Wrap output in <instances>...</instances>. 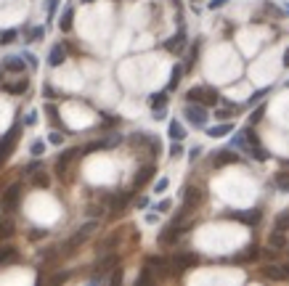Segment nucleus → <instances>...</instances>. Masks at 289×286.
I'll return each mask as SVG.
<instances>
[{
	"instance_id": "obj_56",
	"label": "nucleus",
	"mask_w": 289,
	"mask_h": 286,
	"mask_svg": "<svg viewBox=\"0 0 289 286\" xmlns=\"http://www.w3.org/2000/svg\"><path fill=\"white\" fill-rule=\"evenodd\" d=\"M199 154H202V149H191V151H188V157H191V162H194L196 157H199Z\"/></svg>"
},
{
	"instance_id": "obj_27",
	"label": "nucleus",
	"mask_w": 289,
	"mask_h": 286,
	"mask_svg": "<svg viewBox=\"0 0 289 286\" xmlns=\"http://www.w3.org/2000/svg\"><path fill=\"white\" fill-rule=\"evenodd\" d=\"M5 90L13 93V96H21V93H27V90H29V80H27V77H24V80H16L13 85H8Z\"/></svg>"
},
{
	"instance_id": "obj_55",
	"label": "nucleus",
	"mask_w": 289,
	"mask_h": 286,
	"mask_svg": "<svg viewBox=\"0 0 289 286\" xmlns=\"http://www.w3.org/2000/svg\"><path fill=\"white\" fill-rule=\"evenodd\" d=\"M58 8V0H48V11L53 13V11H56Z\"/></svg>"
},
{
	"instance_id": "obj_48",
	"label": "nucleus",
	"mask_w": 289,
	"mask_h": 286,
	"mask_svg": "<svg viewBox=\"0 0 289 286\" xmlns=\"http://www.w3.org/2000/svg\"><path fill=\"white\" fill-rule=\"evenodd\" d=\"M151 281V276H149V265H146V270H143V276L138 278V281H135V284H138V286H146Z\"/></svg>"
},
{
	"instance_id": "obj_62",
	"label": "nucleus",
	"mask_w": 289,
	"mask_h": 286,
	"mask_svg": "<svg viewBox=\"0 0 289 286\" xmlns=\"http://www.w3.org/2000/svg\"><path fill=\"white\" fill-rule=\"evenodd\" d=\"M287 85H289V82H287Z\"/></svg>"
},
{
	"instance_id": "obj_10",
	"label": "nucleus",
	"mask_w": 289,
	"mask_h": 286,
	"mask_svg": "<svg viewBox=\"0 0 289 286\" xmlns=\"http://www.w3.org/2000/svg\"><path fill=\"white\" fill-rule=\"evenodd\" d=\"M154 172H157V167L154 165H143L138 172H135V177H133V191H138V188H143L151 177H154Z\"/></svg>"
},
{
	"instance_id": "obj_16",
	"label": "nucleus",
	"mask_w": 289,
	"mask_h": 286,
	"mask_svg": "<svg viewBox=\"0 0 289 286\" xmlns=\"http://www.w3.org/2000/svg\"><path fill=\"white\" fill-rule=\"evenodd\" d=\"M247 135H249V151H252V157H255V159H260V162H265V159H268V151H265L263 146H260V141L255 138L252 130H247Z\"/></svg>"
},
{
	"instance_id": "obj_59",
	"label": "nucleus",
	"mask_w": 289,
	"mask_h": 286,
	"mask_svg": "<svg viewBox=\"0 0 289 286\" xmlns=\"http://www.w3.org/2000/svg\"><path fill=\"white\" fill-rule=\"evenodd\" d=\"M284 273H287V278H289V265H284Z\"/></svg>"
},
{
	"instance_id": "obj_12",
	"label": "nucleus",
	"mask_w": 289,
	"mask_h": 286,
	"mask_svg": "<svg viewBox=\"0 0 289 286\" xmlns=\"http://www.w3.org/2000/svg\"><path fill=\"white\" fill-rule=\"evenodd\" d=\"M180 233H183V228H178V223H173V226H167V228L162 230V233H159V244H162V246L175 244Z\"/></svg>"
},
{
	"instance_id": "obj_51",
	"label": "nucleus",
	"mask_w": 289,
	"mask_h": 286,
	"mask_svg": "<svg viewBox=\"0 0 289 286\" xmlns=\"http://www.w3.org/2000/svg\"><path fill=\"white\" fill-rule=\"evenodd\" d=\"M43 96H48V98H53V96H56V90H53V88H51V85H43Z\"/></svg>"
},
{
	"instance_id": "obj_19",
	"label": "nucleus",
	"mask_w": 289,
	"mask_h": 286,
	"mask_svg": "<svg viewBox=\"0 0 289 286\" xmlns=\"http://www.w3.org/2000/svg\"><path fill=\"white\" fill-rule=\"evenodd\" d=\"M268 246H271V249H284V246H287V236L276 228V230L268 236Z\"/></svg>"
},
{
	"instance_id": "obj_8",
	"label": "nucleus",
	"mask_w": 289,
	"mask_h": 286,
	"mask_svg": "<svg viewBox=\"0 0 289 286\" xmlns=\"http://www.w3.org/2000/svg\"><path fill=\"white\" fill-rule=\"evenodd\" d=\"M19 199H21V183H11L3 194V207L5 212H13L19 207Z\"/></svg>"
},
{
	"instance_id": "obj_52",
	"label": "nucleus",
	"mask_w": 289,
	"mask_h": 286,
	"mask_svg": "<svg viewBox=\"0 0 289 286\" xmlns=\"http://www.w3.org/2000/svg\"><path fill=\"white\" fill-rule=\"evenodd\" d=\"M226 3H228V0H212V3H210V8H212V11H215V8H223Z\"/></svg>"
},
{
	"instance_id": "obj_49",
	"label": "nucleus",
	"mask_w": 289,
	"mask_h": 286,
	"mask_svg": "<svg viewBox=\"0 0 289 286\" xmlns=\"http://www.w3.org/2000/svg\"><path fill=\"white\" fill-rule=\"evenodd\" d=\"M112 284H122V268H114V276H112Z\"/></svg>"
},
{
	"instance_id": "obj_24",
	"label": "nucleus",
	"mask_w": 289,
	"mask_h": 286,
	"mask_svg": "<svg viewBox=\"0 0 289 286\" xmlns=\"http://www.w3.org/2000/svg\"><path fill=\"white\" fill-rule=\"evenodd\" d=\"M186 69L183 66H173V74H170V82H167V90H178V85H180V77H183Z\"/></svg>"
},
{
	"instance_id": "obj_22",
	"label": "nucleus",
	"mask_w": 289,
	"mask_h": 286,
	"mask_svg": "<svg viewBox=\"0 0 289 286\" xmlns=\"http://www.w3.org/2000/svg\"><path fill=\"white\" fill-rule=\"evenodd\" d=\"M64 61H66V53H64L61 45H56V48L51 51V56H48V64H51V66H61Z\"/></svg>"
},
{
	"instance_id": "obj_46",
	"label": "nucleus",
	"mask_w": 289,
	"mask_h": 286,
	"mask_svg": "<svg viewBox=\"0 0 289 286\" xmlns=\"http://www.w3.org/2000/svg\"><path fill=\"white\" fill-rule=\"evenodd\" d=\"M170 207H173V202H170V199H162V202L157 204V210H159V212H170Z\"/></svg>"
},
{
	"instance_id": "obj_3",
	"label": "nucleus",
	"mask_w": 289,
	"mask_h": 286,
	"mask_svg": "<svg viewBox=\"0 0 289 286\" xmlns=\"http://www.w3.org/2000/svg\"><path fill=\"white\" fill-rule=\"evenodd\" d=\"M186 101L188 104H202V106H215L220 101V96H218L215 88H191L186 93Z\"/></svg>"
},
{
	"instance_id": "obj_13",
	"label": "nucleus",
	"mask_w": 289,
	"mask_h": 286,
	"mask_svg": "<svg viewBox=\"0 0 289 286\" xmlns=\"http://www.w3.org/2000/svg\"><path fill=\"white\" fill-rule=\"evenodd\" d=\"M77 154H80L77 149H66V151L58 154V157H56V172H58V175H64V172H66V167L72 165V159L77 157Z\"/></svg>"
},
{
	"instance_id": "obj_6",
	"label": "nucleus",
	"mask_w": 289,
	"mask_h": 286,
	"mask_svg": "<svg viewBox=\"0 0 289 286\" xmlns=\"http://www.w3.org/2000/svg\"><path fill=\"white\" fill-rule=\"evenodd\" d=\"M183 114H186L188 122H194V125H207V119H210L207 106H202V104H188Z\"/></svg>"
},
{
	"instance_id": "obj_47",
	"label": "nucleus",
	"mask_w": 289,
	"mask_h": 286,
	"mask_svg": "<svg viewBox=\"0 0 289 286\" xmlns=\"http://www.w3.org/2000/svg\"><path fill=\"white\" fill-rule=\"evenodd\" d=\"M48 143H56V146L64 143V135H61V133H51V135H48Z\"/></svg>"
},
{
	"instance_id": "obj_53",
	"label": "nucleus",
	"mask_w": 289,
	"mask_h": 286,
	"mask_svg": "<svg viewBox=\"0 0 289 286\" xmlns=\"http://www.w3.org/2000/svg\"><path fill=\"white\" fill-rule=\"evenodd\" d=\"M27 61H29V66H32V69H37V64H40L37 56H32V53H27Z\"/></svg>"
},
{
	"instance_id": "obj_11",
	"label": "nucleus",
	"mask_w": 289,
	"mask_h": 286,
	"mask_svg": "<svg viewBox=\"0 0 289 286\" xmlns=\"http://www.w3.org/2000/svg\"><path fill=\"white\" fill-rule=\"evenodd\" d=\"M239 162V154L236 151H218L212 154V167H226V165H236Z\"/></svg>"
},
{
	"instance_id": "obj_21",
	"label": "nucleus",
	"mask_w": 289,
	"mask_h": 286,
	"mask_svg": "<svg viewBox=\"0 0 289 286\" xmlns=\"http://www.w3.org/2000/svg\"><path fill=\"white\" fill-rule=\"evenodd\" d=\"M3 69H5V72L19 74V72H24V61L16 58V56H11V58H5V61H3Z\"/></svg>"
},
{
	"instance_id": "obj_17",
	"label": "nucleus",
	"mask_w": 289,
	"mask_h": 286,
	"mask_svg": "<svg viewBox=\"0 0 289 286\" xmlns=\"http://www.w3.org/2000/svg\"><path fill=\"white\" fill-rule=\"evenodd\" d=\"M72 24H74V8H69V5H66L64 13H61V19H58V29H61L64 35H69V32H72Z\"/></svg>"
},
{
	"instance_id": "obj_54",
	"label": "nucleus",
	"mask_w": 289,
	"mask_h": 286,
	"mask_svg": "<svg viewBox=\"0 0 289 286\" xmlns=\"http://www.w3.org/2000/svg\"><path fill=\"white\" fill-rule=\"evenodd\" d=\"M24 122H27V125H35V122H37V114H35V112H29Z\"/></svg>"
},
{
	"instance_id": "obj_50",
	"label": "nucleus",
	"mask_w": 289,
	"mask_h": 286,
	"mask_svg": "<svg viewBox=\"0 0 289 286\" xmlns=\"http://www.w3.org/2000/svg\"><path fill=\"white\" fill-rule=\"evenodd\" d=\"M43 236H48V230H43V228H35L32 233H29V238H43Z\"/></svg>"
},
{
	"instance_id": "obj_58",
	"label": "nucleus",
	"mask_w": 289,
	"mask_h": 286,
	"mask_svg": "<svg viewBox=\"0 0 289 286\" xmlns=\"http://www.w3.org/2000/svg\"><path fill=\"white\" fill-rule=\"evenodd\" d=\"M284 66H289V48L284 51Z\"/></svg>"
},
{
	"instance_id": "obj_15",
	"label": "nucleus",
	"mask_w": 289,
	"mask_h": 286,
	"mask_svg": "<svg viewBox=\"0 0 289 286\" xmlns=\"http://www.w3.org/2000/svg\"><path fill=\"white\" fill-rule=\"evenodd\" d=\"M199 262V257L196 254H175V257L170 260V268H178V270H186V268H191Z\"/></svg>"
},
{
	"instance_id": "obj_36",
	"label": "nucleus",
	"mask_w": 289,
	"mask_h": 286,
	"mask_svg": "<svg viewBox=\"0 0 289 286\" xmlns=\"http://www.w3.org/2000/svg\"><path fill=\"white\" fill-rule=\"evenodd\" d=\"M196 56H199V45H194V48L188 51V58H186V66H183V69H194V64H196Z\"/></svg>"
},
{
	"instance_id": "obj_7",
	"label": "nucleus",
	"mask_w": 289,
	"mask_h": 286,
	"mask_svg": "<svg viewBox=\"0 0 289 286\" xmlns=\"http://www.w3.org/2000/svg\"><path fill=\"white\" fill-rule=\"evenodd\" d=\"M122 138L119 135H112V138H106V141H90V143H85L80 149V154H93V151H109V149H114Z\"/></svg>"
},
{
	"instance_id": "obj_32",
	"label": "nucleus",
	"mask_w": 289,
	"mask_h": 286,
	"mask_svg": "<svg viewBox=\"0 0 289 286\" xmlns=\"http://www.w3.org/2000/svg\"><path fill=\"white\" fill-rule=\"evenodd\" d=\"M249 135H247V130H244V133H236V135H233V141H231V146H236V149H249Z\"/></svg>"
},
{
	"instance_id": "obj_33",
	"label": "nucleus",
	"mask_w": 289,
	"mask_h": 286,
	"mask_svg": "<svg viewBox=\"0 0 289 286\" xmlns=\"http://www.w3.org/2000/svg\"><path fill=\"white\" fill-rule=\"evenodd\" d=\"M45 114L51 117V122L56 127H61V119H58V112H56V106H53V104H45Z\"/></svg>"
},
{
	"instance_id": "obj_61",
	"label": "nucleus",
	"mask_w": 289,
	"mask_h": 286,
	"mask_svg": "<svg viewBox=\"0 0 289 286\" xmlns=\"http://www.w3.org/2000/svg\"><path fill=\"white\" fill-rule=\"evenodd\" d=\"M0 82H3V72H0Z\"/></svg>"
},
{
	"instance_id": "obj_1",
	"label": "nucleus",
	"mask_w": 289,
	"mask_h": 286,
	"mask_svg": "<svg viewBox=\"0 0 289 286\" xmlns=\"http://www.w3.org/2000/svg\"><path fill=\"white\" fill-rule=\"evenodd\" d=\"M93 230H96V220H90V223H85V226H80V228H77V233H74L72 238H66V244H64V254H74L82 244L88 241L90 236H93Z\"/></svg>"
},
{
	"instance_id": "obj_57",
	"label": "nucleus",
	"mask_w": 289,
	"mask_h": 286,
	"mask_svg": "<svg viewBox=\"0 0 289 286\" xmlns=\"http://www.w3.org/2000/svg\"><path fill=\"white\" fill-rule=\"evenodd\" d=\"M138 207H141V210H143V207H149V199L141 196V199H138Z\"/></svg>"
},
{
	"instance_id": "obj_26",
	"label": "nucleus",
	"mask_w": 289,
	"mask_h": 286,
	"mask_svg": "<svg viewBox=\"0 0 289 286\" xmlns=\"http://www.w3.org/2000/svg\"><path fill=\"white\" fill-rule=\"evenodd\" d=\"M16 249H13V246H3V249H0V265H8V262H16Z\"/></svg>"
},
{
	"instance_id": "obj_38",
	"label": "nucleus",
	"mask_w": 289,
	"mask_h": 286,
	"mask_svg": "<svg viewBox=\"0 0 289 286\" xmlns=\"http://www.w3.org/2000/svg\"><path fill=\"white\" fill-rule=\"evenodd\" d=\"M11 233H13V223H11V220L0 223V238H8Z\"/></svg>"
},
{
	"instance_id": "obj_18",
	"label": "nucleus",
	"mask_w": 289,
	"mask_h": 286,
	"mask_svg": "<svg viewBox=\"0 0 289 286\" xmlns=\"http://www.w3.org/2000/svg\"><path fill=\"white\" fill-rule=\"evenodd\" d=\"M127 202H130V194H119V196H114V199H112V215L125 212Z\"/></svg>"
},
{
	"instance_id": "obj_30",
	"label": "nucleus",
	"mask_w": 289,
	"mask_h": 286,
	"mask_svg": "<svg viewBox=\"0 0 289 286\" xmlns=\"http://www.w3.org/2000/svg\"><path fill=\"white\" fill-rule=\"evenodd\" d=\"M16 37H19L16 29H0V45H11V43H16Z\"/></svg>"
},
{
	"instance_id": "obj_35",
	"label": "nucleus",
	"mask_w": 289,
	"mask_h": 286,
	"mask_svg": "<svg viewBox=\"0 0 289 286\" xmlns=\"http://www.w3.org/2000/svg\"><path fill=\"white\" fill-rule=\"evenodd\" d=\"M146 265L149 268H170V260H165V257H149Z\"/></svg>"
},
{
	"instance_id": "obj_44",
	"label": "nucleus",
	"mask_w": 289,
	"mask_h": 286,
	"mask_svg": "<svg viewBox=\"0 0 289 286\" xmlns=\"http://www.w3.org/2000/svg\"><path fill=\"white\" fill-rule=\"evenodd\" d=\"M43 151H45V141H35L32 143V157H40Z\"/></svg>"
},
{
	"instance_id": "obj_34",
	"label": "nucleus",
	"mask_w": 289,
	"mask_h": 286,
	"mask_svg": "<svg viewBox=\"0 0 289 286\" xmlns=\"http://www.w3.org/2000/svg\"><path fill=\"white\" fill-rule=\"evenodd\" d=\"M40 167H43V165H40V162H37V157H35L32 162H29V165H24V170H21V172H24L27 177H32V175H35V172H37V170H40Z\"/></svg>"
},
{
	"instance_id": "obj_39",
	"label": "nucleus",
	"mask_w": 289,
	"mask_h": 286,
	"mask_svg": "<svg viewBox=\"0 0 289 286\" xmlns=\"http://www.w3.org/2000/svg\"><path fill=\"white\" fill-rule=\"evenodd\" d=\"M276 185H279V191L289 194V175H276Z\"/></svg>"
},
{
	"instance_id": "obj_2",
	"label": "nucleus",
	"mask_w": 289,
	"mask_h": 286,
	"mask_svg": "<svg viewBox=\"0 0 289 286\" xmlns=\"http://www.w3.org/2000/svg\"><path fill=\"white\" fill-rule=\"evenodd\" d=\"M19 135H21V119L13 122L11 130L3 135V141H0V165H3V162L13 154V149H16V141H19Z\"/></svg>"
},
{
	"instance_id": "obj_41",
	"label": "nucleus",
	"mask_w": 289,
	"mask_h": 286,
	"mask_svg": "<svg viewBox=\"0 0 289 286\" xmlns=\"http://www.w3.org/2000/svg\"><path fill=\"white\" fill-rule=\"evenodd\" d=\"M167 185H170V180H167V177H159L157 185H154V191H157V194H165V191H167Z\"/></svg>"
},
{
	"instance_id": "obj_37",
	"label": "nucleus",
	"mask_w": 289,
	"mask_h": 286,
	"mask_svg": "<svg viewBox=\"0 0 289 286\" xmlns=\"http://www.w3.org/2000/svg\"><path fill=\"white\" fill-rule=\"evenodd\" d=\"M263 114H265V104H263V106H257V109L249 114V125H257V122L263 119Z\"/></svg>"
},
{
	"instance_id": "obj_23",
	"label": "nucleus",
	"mask_w": 289,
	"mask_h": 286,
	"mask_svg": "<svg viewBox=\"0 0 289 286\" xmlns=\"http://www.w3.org/2000/svg\"><path fill=\"white\" fill-rule=\"evenodd\" d=\"M257 257H260V249H257V244H252L244 249V254H236V262H252Z\"/></svg>"
},
{
	"instance_id": "obj_42",
	"label": "nucleus",
	"mask_w": 289,
	"mask_h": 286,
	"mask_svg": "<svg viewBox=\"0 0 289 286\" xmlns=\"http://www.w3.org/2000/svg\"><path fill=\"white\" fill-rule=\"evenodd\" d=\"M64 281H69V273H66V270H61V273H56V276H53L48 284H64Z\"/></svg>"
},
{
	"instance_id": "obj_20",
	"label": "nucleus",
	"mask_w": 289,
	"mask_h": 286,
	"mask_svg": "<svg viewBox=\"0 0 289 286\" xmlns=\"http://www.w3.org/2000/svg\"><path fill=\"white\" fill-rule=\"evenodd\" d=\"M263 276L268 278V281H281V278H287L284 268H276V265H265L263 268Z\"/></svg>"
},
{
	"instance_id": "obj_31",
	"label": "nucleus",
	"mask_w": 289,
	"mask_h": 286,
	"mask_svg": "<svg viewBox=\"0 0 289 286\" xmlns=\"http://www.w3.org/2000/svg\"><path fill=\"white\" fill-rule=\"evenodd\" d=\"M170 138H173V141H183V138H186V127L178 125V122H170Z\"/></svg>"
},
{
	"instance_id": "obj_29",
	"label": "nucleus",
	"mask_w": 289,
	"mask_h": 286,
	"mask_svg": "<svg viewBox=\"0 0 289 286\" xmlns=\"http://www.w3.org/2000/svg\"><path fill=\"white\" fill-rule=\"evenodd\" d=\"M233 130V125H218V127H207V135L210 138H223V135H228Z\"/></svg>"
},
{
	"instance_id": "obj_5",
	"label": "nucleus",
	"mask_w": 289,
	"mask_h": 286,
	"mask_svg": "<svg viewBox=\"0 0 289 286\" xmlns=\"http://www.w3.org/2000/svg\"><path fill=\"white\" fill-rule=\"evenodd\" d=\"M117 262H119V260H117V254H104V257L96 262V268H93V278H90V281L98 284V281H101V278H104L106 273H114Z\"/></svg>"
},
{
	"instance_id": "obj_9",
	"label": "nucleus",
	"mask_w": 289,
	"mask_h": 286,
	"mask_svg": "<svg viewBox=\"0 0 289 286\" xmlns=\"http://www.w3.org/2000/svg\"><path fill=\"white\" fill-rule=\"evenodd\" d=\"M226 218L231 220H239V223H247V226H257L263 220V210H247V212H226Z\"/></svg>"
},
{
	"instance_id": "obj_28",
	"label": "nucleus",
	"mask_w": 289,
	"mask_h": 286,
	"mask_svg": "<svg viewBox=\"0 0 289 286\" xmlns=\"http://www.w3.org/2000/svg\"><path fill=\"white\" fill-rule=\"evenodd\" d=\"M32 185H35V188H48V185H51V177L45 175L43 170H37V172L32 175Z\"/></svg>"
},
{
	"instance_id": "obj_4",
	"label": "nucleus",
	"mask_w": 289,
	"mask_h": 286,
	"mask_svg": "<svg viewBox=\"0 0 289 286\" xmlns=\"http://www.w3.org/2000/svg\"><path fill=\"white\" fill-rule=\"evenodd\" d=\"M202 199H204V194H202L199 185H186V191H183V210H180V218H183V215H188V212H194L196 207L202 204Z\"/></svg>"
},
{
	"instance_id": "obj_43",
	"label": "nucleus",
	"mask_w": 289,
	"mask_h": 286,
	"mask_svg": "<svg viewBox=\"0 0 289 286\" xmlns=\"http://www.w3.org/2000/svg\"><path fill=\"white\" fill-rule=\"evenodd\" d=\"M180 154H183V146H180V141H175V143L170 146V157H173V159H178Z\"/></svg>"
},
{
	"instance_id": "obj_60",
	"label": "nucleus",
	"mask_w": 289,
	"mask_h": 286,
	"mask_svg": "<svg viewBox=\"0 0 289 286\" xmlns=\"http://www.w3.org/2000/svg\"><path fill=\"white\" fill-rule=\"evenodd\" d=\"M82 3H85V5H88V3H96V0H82Z\"/></svg>"
},
{
	"instance_id": "obj_14",
	"label": "nucleus",
	"mask_w": 289,
	"mask_h": 286,
	"mask_svg": "<svg viewBox=\"0 0 289 286\" xmlns=\"http://www.w3.org/2000/svg\"><path fill=\"white\" fill-rule=\"evenodd\" d=\"M165 48L170 51V53H180L186 48V29H178V35H173L170 40L165 43Z\"/></svg>"
},
{
	"instance_id": "obj_45",
	"label": "nucleus",
	"mask_w": 289,
	"mask_h": 286,
	"mask_svg": "<svg viewBox=\"0 0 289 286\" xmlns=\"http://www.w3.org/2000/svg\"><path fill=\"white\" fill-rule=\"evenodd\" d=\"M43 35H45V27H35V29H32V35H29V40L35 43V40H40Z\"/></svg>"
},
{
	"instance_id": "obj_25",
	"label": "nucleus",
	"mask_w": 289,
	"mask_h": 286,
	"mask_svg": "<svg viewBox=\"0 0 289 286\" xmlns=\"http://www.w3.org/2000/svg\"><path fill=\"white\" fill-rule=\"evenodd\" d=\"M165 104H167V90H165V93H154V96H149V106H151L154 112L165 109Z\"/></svg>"
},
{
	"instance_id": "obj_40",
	"label": "nucleus",
	"mask_w": 289,
	"mask_h": 286,
	"mask_svg": "<svg viewBox=\"0 0 289 286\" xmlns=\"http://www.w3.org/2000/svg\"><path fill=\"white\" fill-rule=\"evenodd\" d=\"M276 228H279V230L289 228V212H284V215H279V218H276Z\"/></svg>"
}]
</instances>
